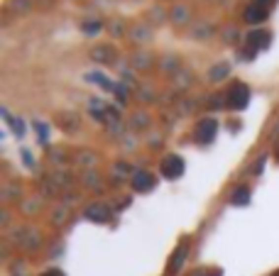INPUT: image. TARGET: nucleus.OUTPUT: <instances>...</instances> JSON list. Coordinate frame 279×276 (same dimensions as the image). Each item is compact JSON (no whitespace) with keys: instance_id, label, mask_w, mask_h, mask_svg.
Here are the masks:
<instances>
[{"instance_id":"nucleus-1","label":"nucleus","mask_w":279,"mask_h":276,"mask_svg":"<svg viewBox=\"0 0 279 276\" xmlns=\"http://www.w3.org/2000/svg\"><path fill=\"white\" fill-rule=\"evenodd\" d=\"M247 103H250V88L245 83H233L228 91V105L235 110H243L247 108Z\"/></svg>"},{"instance_id":"nucleus-2","label":"nucleus","mask_w":279,"mask_h":276,"mask_svg":"<svg viewBox=\"0 0 279 276\" xmlns=\"http://www.w3.org/2000/svg\"><path fill=\"white\" fill-rule=\"evenodd\" d=\"M159 169H162V174L167 179H179L184 174V159L176 156V154H169V156H164V161H162Z\"/></svg>"},{"instance_id":"nucleus-3","label":"nucleus","mask_w":279,"mask_h":276,"mask_svg":"<svg viewBox=\"0 0 279 276\" xmlns=\"http://www.w3.org/2000/svg\"><path fill=\"white\" fill-rule=\"evenodd\" d=\"M215 132H218V123H215V120H201V123L196 125V139H199L201 144L213 142Z\"/></svg>"},{"instance_id":"nucleus-4","label":"nucleus","mask_w":279,"mask_h":276,"mask_svg":"<svg viewBox=\"0 0 279 276\" xmlns=\"http://www.w3.org/2000/svg\"><path fill=\"white\" fill-rule=\"evenodd\" d=\"M152 186H154V176H152V174H147V171L135 174V179H133V188H135V191L147 193V191H152Z\"/></svg>"},{"instance_id":"nucleus-5","label":"nucleus","mask_w":279,"mask_h":276,"mask_svg":"<svg viewBox=\"0 0 279 276\" xmlns=\"http://www.w3.org/2000/svg\"><path fill=\"white\" fill-rule=\"evenodd\" d=\"M245 20H247V22H255V25H257V22H265V20H267V7L252 2V5L245 10Z\"/></svg>"},{"instance_id":"nucleus-6","label":"nucleus","mask_w":279,"mask_h":276,"mask_svg":"<svg viewBox=\"0 0 279 276\" xmlns=\"http://www.w3.org/2000/svg\"><path fill=\"white\" fill-rule=\"evenodd\" d=\"M247 47H260V49H265V47H270V32H262V30H255L250 37H247Z\"/></svg>"},{"instance_id":"nucleus-7","label":"nucleus","mask_w":279,"mask_h":276,"mask_svg":"<svg viewBox=\"0 0 279 276\" xmlns=\"http://www.w3.org/2000/svg\"><path fill=\"white\" fill-rule=\"evenodd\" d=\"M86 215L91 217V220H98V222H105L108 217H110V210L108 206H103V203H98V206H91L86 210Z\"/></svg>"},{"instance_id":"nucleus-8","label":"nucleus","mask_w":279,"mask_h":276,"mask_svg":"<svg viewBox=\"0 0 279 276\" xmlns=\"http://www.w3.org/2000/svg\"><path fill=\"white\" fill-rule=\"evenodd\" d=\"M93 59H98V61H110V59H115V54H113L110 47H98V49H93Z\"/></svg>"},{"instance_id":"nucleus-9","label":"nucleus","mask_w":279,"mask_h":276,"mask_svg":"<svg viewBox=\"0 0 279 276\" xmlns=\"http://www.w3.org/2000/svg\"><path fill=\"white\" fill-rule=\"evenodd\" d=\"M184 257H186V245H181V247H179V252H174V257H172V262H169V272L179 269V267H181V262H184Z\"/></svg>"},{"instance_id":"nucleus-10","label":"nucleus","mask_w":279,"mask_h":276,"mask_svg":"<svg viewBox=\"0 0 279 276\" xmlns=\"http://www.w3.org/2000/svg\"><path fill=\"white\" fill-rule=\"evenodd\" d=\"M247 201H250V191H247L245 186L233 193V203H235V206H247Z\"/></svg>"},{"instance_id":"nucleus-11","label":"nucleus","mask_w":279,"mask_h":276,"mask_svg":"<svg viewBox=\"0 0 279 276\" xmlns=\"http://www.w3.org/2000/svg\"><path fill=\"white\" fill-rule=\"evenodd\" d=\"M255 5H262V7H270V5H275V0H252Z\"/></svg>"},{"instance_id":"nucleus-12","label":"nucleus","mask_w":279,"mask_h":276,"mask_svg":"<svg viewBox=\"0 0 279 276\" xmlns=\"http://www.w3.org/2000/svg\"><path fill=\"white\" fill-rule=\"evenodd\" d=\"M42 276H64V272H59V269H52V272H44Z\"/></svg>"},{"instance_id":"nucleus-13","label":"nucleus","mask_w":279,"mask_h":276,"mask_svg":"<svg viewBox=\"0 0 279 276\" xmlns=\"http://www.w3.org/2000/svg\"><path fill=\"white\" fill-rule=\"evenodd\" d=\"M204 274H206V272H199L196 276H204ZM213 276H220V272H213Z\"/></svg>"},{"instance_id":"nucleus-14","label":"nucleus","mask_w":279,"mask_h":276,"mask_svg":"<svg viewBox=\"0 0 279 276\" xmlns=\"http://www.w3.org/2000/svg\"><path fill=\"white\" fill-rule=\"evenodd\" d=\"M275 276H279V272H277V274H275Z\"/></svg>"}]
</instances>
